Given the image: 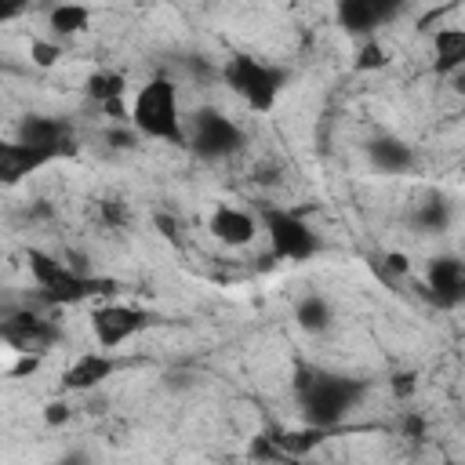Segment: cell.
<instances>
[{"mask_svg":"<svg viewBox=\"0 0 465 465\" xmlns=\"http://www.w3.org/2000/svg\"><path fill=\"white\" fill-rule=\"evenodd\" d=\"M392 392H396L400 400H407V396L414 392V374H396V378H392Z\"/></svg>","mask_w":465,"mask_h":465,"instance_id":"484cf974","label":"cell"},{"mask_svg":"<svg viewBox=\"0 0 465 465\" xmlns=\"http://www.w3.org/2000/svg\"><path fill=\"white\" fill-rule=\"evenodd\" d=\"M153 323V316L145 309H134V305H102L91 312V331L98 338L102 349H116L124 345L127 338H134L138 331H145Z\"/></svg>","mask_w":465,"mask_h":465,"instance_id":"52a82bcc","label":"cell"},{"mask_svg":"<svg viewBox=\"0 0 465 465\" xmlns=\"http://www.w3.org/2000/svg\"><path fill=\"white\" fill-rule=\"evenodd\" d=\"M0 338L15 349V352H44L58 341V327L36 312H11L0 323Z\"/></svg>","mask_w":465,"mask_h":465,"instance_id":"9c48e42d","label":"cell"},{"mask_svg":"<svg viewBox=\"0 0 465 465\" xmlns=\"http://www.w3.org/2000/svg\"><path fill=\"white\" fill-rule=\"evenodd\" d=\"M403 432H407V436H414V440H418V436H421V421H418V418H414V414H407V418H403Z\"/></svg>","mask_w":465,"mask_h":465,"instance_id":"f546056e","label":"cell"},{"mask_svg":"<svg viewBox=\"0 0 465 465\" xmlns=\"http://www.w3.org/2000/svg\"><path fill=\"white\" fill-rule=\"evenodd\" d=\"M98 207H102V222H105L109 229L127 225V203H124V200H102Z\"/></svg>","mask_w":465,"mask_h":465,"instance_id":"cb8c5ba5","label":"cell"},{"mask_svg":"<svg viewBox=\"0 0 465 465\" xmlns=\"http://www.w3.org/2000/svg\"><path fill=\"white\" fill-rule=\"evenodd\" d=\"M87 22H91V11H87L84 4H58V7L51 11V29H54V36H73V33L87 29Z\"/></svg>","mask_w":465,"mask_h":465,"instance_id":"ffe728a7","label":"cell"},{"mask_svg":"<svg viewBox=\"0 0 465 465\" xmlns=\"http://www.w3.org/2000/svg\"><path fill=\"white\" fill-rule=\"evenodd\" d=\"M254 232H258L254 218H251L247 211H240V207L222 203V207L211 214V236L222 240L225 247H247V243L254 240Z\"/></svg>","mask_w":465,"mask_h":465,"instance_id":"4fadbf2b","label":"cell"},{"mask_svg":"<svg viewBox=\"0 0 465 465\" xmlns=\"http://www.w3.org/2000/svg\"><path fill=\"white\" fill-rule=\"evenodd\" d=\"M25 262H29V272L40 287V298L51 302V305H76L84 298H94V294H113L116 283L113 280H102V276H91L76 265H65L58 262L54 254L47 251H36L29 247L25 251Z\"/></svg>","mask_w":465,"mask_h":465,"instance_id":"7a4b0ae2","label":"cell"},{"mask_svg":"<svg viewBox=\"0 0 465 465\" xmlns=\"http://www.w3.org/2000/svg\"><path fill=\"white\" fill-rule=\"evenodd\" d=\"M29 58H33L40 69H51V65L62 58V47H58V44H47V40H33V44H29Z\"/></svg>","mask_w":465,"mask_h":465,"instance_id":"603a6c76","label":"cell"},{"mask_svg":"<svg viewBox=\"0 0 465 465\" xmlns=\"http://www.w3.org/2000/svg\"><path fill=\"white\" fill-rule=\"evenodd\" d=\"M44 418H47L51 425H58V421H65V418H69V411H65V403H47Z\"/></svg>","mask_w":465,"mask_h":465,"instance_id":"83f0119b","label":"cell"},{"mask_svg":"<svg viewBox=\"0 0 465 465\" xmlns=\"http://www.w3.org/2000/svg\"><path fill=\"white\" fill-rule=\"evenodd\" d=\"M272 436H276V443L283 447L287 458H302V454H309L316 443L327 440V429H323V425H309V429H298V432H272Z\"/></svg>","mask_w":465,"mask_h":465,"instance_id":"d6986e66","label":"cell"},{"mask_svg":"<svg viewBox=\"0 0 465 465\" xmlns=\"http://www.w3.org/2000/svg\"><path fill=\"white\" fill-rule=\"evenodd\" d=\"M25 7H29V0H0V22H15Z\"/></svg>","mask_w":465,"mask_h":465,"instance_id":"d4e9b609","label":"cell"},{"mask_svg":"<svg viewBox=\"0 0 465 465\" xmlns=\"http://www.w3.org/2000/svg\"><path fill=\"white\" fill-rule=\"evenodd\" d=\"M225 84L254 109V113H265L272 109V102L280 98L283 84H287V73L254 58V54H232L225 62Z\"/></svg>","mask_w":465,"mask_h":465,"instance_id":"277c9868","label":"cell"},{"mask_svg":"<svg viewBox=\"0 0 465 465\" xmlns=\"http://www.w3.org/2000/svg\"><path fill=\"white\" fill-rule=\"evenodd\" d=\"M381 65H389V51H385L378 40L363 44L360 54H356V69H360V73H371V69H381Z\"/></svg>","mask_w":465,"mask_h":465,"instance_id":"7402d4cb","label":"cell"},{"mask_svg":"<svg viewBox=\"0 0 465 465\" xmlns=\"http://www.w3.org/2000/svg\"><path fill=\"white\" fill-rule=\"evenodd\" d=\"M367 156H371V163H374L378 171H385V174H403V171H411V163H414L411 145L400 142V138H389V134L367 142Z\"/></svg>","mask_w":465,"mask_h":465,"instance_id":"2e32d148","label":"cell"},{"mask_svg":"<svg viewBox=\"0 0 465 465\" xmlns=\"http://www.w3.org/2000/svg\"><path fill=\"white\" fill-rule=\"evenodd\" d=\"M109 145H116V149H131V145H134V134L113 127V131H109Z\"/></svg>","mask_w":465,"mask_h":465,"instance_id":"4316f807","label":"cell"},{"mask_svg":"<svg viewBox=\"0 0 465 465\" xmlns=\"http://www.w3.org/2000/svg\"><path fill=\"white\" fill-rule=\"evenodd\" d=\"M265 232L272 243V258L283 262H305L320 251V236L294 214V211H265Z\"/></svg>","mask_w":465,"mask_h":465,"instance_id":"8992f818","label":"cell"},{"mask_svg":"<svg viewBox=\"0 0 465 465\" xmlns=\"http://www.w3.org/2000/svg\"><path fill=\"white\" fill-rule=\"evenodd\" d=\"M116 371H120V360H113V356H105V352H87V356H80V360L65 371L62 385L73 389V392H84V389L102 385V381L113 378Z\"/></svg>","mask_w":465,"mask_h":465,"instance_id":"5bb4252c","label":"cell"},{"mask_svg":"<svg viewBox=\"0 0 465 465\" xmlns=\"http://www.w3.org/2000/svg\"><path fill=\"white\" fill-rule=\"evenodd\" d=\"M294 320H298V327H302V331L320 334V331H327V327H331L334 312H331L327 298H320V294H305V298H298V305H294Z\"/></svg>","mask_w":465,"mask_h":465,"instance_id":"e0dca14e","label":"cell"},{"mask_svg":"<svg viewBox=\"0 0 465 465\" xmlns=\"http://www.w3.org/2000/svg\"><path fill=\"white\" fill-rule=\"evenodd\" d=\"M403 0H338V25L345 33H374L378 25L392 22L400 15Z\"/></svg>","mask_w":465,"mask_h":465,"instance_id":"8fae6325","label":"cell"},{"mask_svg":"<svg viewBox=\"0 0 465 465\" xmlns=\"http://www.w3.org/2000/svg\"><path fill=\"white\" fill-rule=\"evenodd\" d=\"M189 145L203 160H225L243 145V131L218 109H200L189 127Z\"/></svg>","mask_w":465,"mask_h":465,"instance_id":"5b68a950","label":"cell"},{"mask_svg":"<svg viewBox=\"0 0 465 465\" xmlns=\"http://www.w3.org/2000/svg\"><path fill=\"white\" fill-rule=\"evenodd\" d=\"M294 392H298V403H302V414H305L309 425L334 429V425H341V418L363 400L367 381L349 378V374H334V371L298 367Z\"/></svg>","mask_w":465,"mask_h":465,"instance_id":"6da1fadb","label":"cell"},{"mask_svg":"<svg viewBox=\"0 0 465 465\" xmlns=\"http://www.w3.org/2000/svg\"><path fill=\"white\" fill-rule=\"evenodd\" d=\"M447 222H450V207L443 200H425L414 214V225L425 232H440V229H447Z\"/></svg>","mask_w":465,"mask_h":465,"instance_id":"44dd1931","label":"cell"},{"mask_svg":"<svg viewBox=\"0 0 465 465\" xmlns=\"http://www.w3.org/2000/svg\"><path fill=\"white\" fill-rule=\"evenodd\" d=\"M54 156L51 153H44V149H36V145H25V142H4L0 145V178L7 182V185H15V182H22L25 174H33V171H40L44 163H51Z\"/></svg>","mask_w":465,"mask_h":465,"instance_id":"7c38bea8","label":"cell"},{"mask_svg":"<svg viewBox=\"0 0 465 465\" xmlns=\"http://www.w3.org/2000/svg\"><path fill=\"white\" fill-rule=\"evenodd\" d=\"M18 142L36 145V149L51 153L54 160L76 153V138H73L69 120H62V116H44V113H29V116L18 124Z\"/></svg>","mask_w":465,"mask_h":465,"instance_id":"ba28073f","label":"cell"},{"mask_svg":"<svg viewBox=\"0 0 465 465\" xmlns=\"http://www.w3.org/2000/svg\"><path fill=\"white\" fill-rule=\"evenodd\" d=\"M425 294L440 309H454L465 302V262L454 254H440L425 269Z\"/></svg>","mask_w":465,"mask_h":465,"instance_id":"30bf717a","label":"cell"},{"mask_svg":"<svg viewBox=\"0 0 465 465\" xmlns=\"http://www.w3.org/2000/svg\"><path fill=\"white\" fill-rule=\"evenodd\" d=\"M432 69L440 76H454L465 69V25L436 29L432 36Z\"/></svg>","mask_w":465,"mask_h":465,"instance_id":"9a60e30c","label":"cell"},{"mask_svg":"<svg viewBox=\"0 0 465 465\" xmlns=\"http://www.w3.org/2000/svg\"><path fill=\"white\" fill-rule=\"evenodd\" d=\"M389 269H392V272H411V262H407L403 254H389Z\"/></svg>","mask_w":465,"mask_h":465,"instance_id":"f1b7e54d","label":"cell"},{"mask_svg":"<svg viewBox=\"0 0 465 465\" xmlns=\"http://www.w3.org/2000/svg\"><path fill=\"white\" fill-rule=\"evenodd\" d=\"M124 87H127V80H124V73H116V69H98V73L87 76V94H91L102 109L113 105V102H124Z\"/></svg>","mask_w":465,"mask_h":465,"instance_id":"ac0fdd59","label":"cell"},{"mask_svg":"<svg viewBox=\"0 0 465 465\" xmlns=\"http://www.w3.org/2000/svg\"><path fill=\"white\" fill-rule=\"evenodd\" d=\"M131 124L145 138L160 142H185L182 120H178V91L167 76H153L131 102Z\"/></svg>","mask_w":465,"mask_h":465,"instance_id":"3957f363","label":"cell"}]
</instances>
